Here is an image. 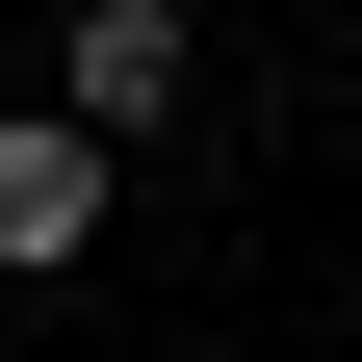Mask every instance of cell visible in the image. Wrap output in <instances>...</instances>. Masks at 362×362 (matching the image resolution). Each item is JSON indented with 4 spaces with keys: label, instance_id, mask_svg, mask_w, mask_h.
Wrapping results in <instances>:
<instances>
[{
    "label": "cell",
    "instance_id": "cell-1",
    "mask_svg": "<svg viewBox=\"0 0 362 362\" xmlns=\"http://www.w3.org/2000/svg\"><path fill=\"white\" fill-rule=\"evenodd\" d=\"M207 104V26H181V0H78L52 26V129L78 156H129V129H181Z\"/></svg>",
    "mask_w": 362,
    "mask_h": 362
},
{
    "label": "cell",
    "instance_id": "cell-2",
    "mask_svg": "<svg viewBox=\"0 0 362 362\" xmlns=\"http://www.w3.org/2000/svg\"><path fill=\"white\" fill-rule=\"evenodd\" d=\"M78 259H104V156L52 104H0V285H78Z\"/></svg>",
    "mask_w": 362,
    "mask_h": 362
}]
</instances>
